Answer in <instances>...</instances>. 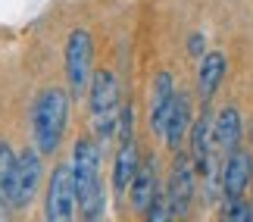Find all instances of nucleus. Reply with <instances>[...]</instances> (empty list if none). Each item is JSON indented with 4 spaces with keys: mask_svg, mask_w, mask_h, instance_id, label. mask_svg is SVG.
I'll return each instance as SVG.
<instances>
[{
    "mask_svg": "<svg viewBox=\"0 0 253 222\" xmlns=\"http://www.w3.org/2000/svg\"><path fill=\"white\" fill-rule=\"evenodd\" d=\"M138 166H141V153H138L134 138L122 141L119 153H116V160H113V194L116 197H128V185H131Z\"/></svg>",
    "mask_w": 253,
    "mask_h": 222,
    "instance_id": "obj_14",
    "label": "nucleus"
},
{
    "mask_svg": "<svg viewBox=\"0 0 253 222\" xmlns=\"http://www.w3.org/2000/svg\"><path fill=\"white\" fill-rule=\"evenodd\" d=\"M212 119H216V113L210 110V103H203V110L194 116L191 122V157H194V166H207V160L216 153L212 147Z\"/></svg>",
    "mask_w": 253,
    "mask_h": 222,
    "instance_id": "obj_12",
    "label": "nucleus"
},
{
    "mask_svg": "<svg viewBox=\"0 0 253 222\" xmlns=\"http://www.w3.org/2000/svg\"><path fill=\"white\" fill-rule=\"evenodd\" d=\"M169 204H172V216H188L197 197V166H194L191 153H178L169 172V185H166Z\"/></svg>",
    "mask_w": 253,
    "mask_h": 222,
    "instance_id": "obj_6",
    "label": "nucleus"
},
{
    "mask_svg": "<svg viewBox=\"0 0 253 222\" xmlns=\"http://www.w3.org/2000/svg\"><path fill=\"white\" fill-rule=\"evenodd\" d=\"M41 178H44V163H41V150L28 147L19 153V169H16V200H13V210H25L32 204V197L38 194L41 188Z\"/></svg>",
    "mask_w": 253,
    "mask_h": 222,
    "instance_id": "obj_7",
    "label": "nucleus"
},
{
    "mask_svg": "<svg viewBox=\"0 0 253 222\" xmlns=\"http://www.w3.org/2000/svg\"><path fill=\"white\" fill-rule=\"evenodd\" d=\"M69 91L66 88H47L35 103V119H32V134L35 147L41 157H53L60 150V141L66 134V122H69Z\"/></svg>",
    "mask_w": 253,
    "mask_h": 222,
    "instance_id": "obj_2",
    "label": "nucleus"
},
{
    "mask_svg": "<svg viewBox=\"0 0 253 222\" xmlns=\"http://www.w3.org/2000/svg\"><path fill=\"white\" fill-rule=\"evenodd\" d=\"M72 176H75V197L84 219H100L106 197L100 181V141L94 134H82L72 150Z\"/></svg>",
    "mask_w": 253,
    "mask_h": 222,
    "instance_id": "obj_1",
    "label": "nucleus"
},
{
    "mask_svg": "<svg viewBox=\"0 0 253 222\" xmlns=\"http://www.w3.org/2000/svg\"><path fill=\"white\" fill-rule=\"evenodd\" d=\"M116 138H119V144L134 138V107H131V103H122V110H119V122H116Z\"/></svg>",
    "mask_w": 253,
    "mask_h": 222,
    "instance_id": "obj_19",
    "label": "nucleus"
},
{
    "mask_svg": "<svg viewBox=\"0 0 253 222\" xmlns=\"http://www.w3.org/2000/svg\"><path fill=\"white\" fill-rule=\"evenodd\" d=\"M16 169H19V153L13 150V144L0 141V191L13 207L16 200Z\"/></svg>",
    "mask_w": 253,
    "mask_h": 222,
    "instance_id": "obj_16",
    "label": "nucleus"
},
{
    "mask_svg": "<svg viewBox=\"0 0 253 222\" xmlns=\"http://www.w3.org/2000/svg\"><path fill=\"white\" fill-rule=\"evenodd\" d=\"M75 210H79V197H75L72 163H60V166L50 172V181H47L44 216L50 222H72Z\"/></svg>",
    "mask_w": 253,
    "mask_h": 222,
    "instance_id": "obj_5",
    "label": "nucleus"
},
{
    "mask_svg": "<svg viewBox=\"0 0 253 222\" xmlns=\"http://www.w3.org/2000/svg\"><path fill=\"white\" fill-rule=\"evenodd\" d=\"M241 134H244V119H241L238 107H222L212 119V147L222 153H231L241 144Z\"/></svg>",
    "mask_w": 253,
    "mask_h": 222,
    "instance_id": "obj_11",
    "label": "nucleus"
},
{
    "mask_svg": "<svg viewBox=\"0 0 253 222\" xmlns=\"http://www.w3.org/2000/svg\"><path fill=\"white\" fill-rule=\"evenodd\" d=\"M160 188V172H157V157H144L138 172H134L131 185H128V204L134 213L144 216V210H147V204L153 200V194H157Z\"/></svg>",
    "mask_w": 253,
    "mask_h": 222,
    "instance_id": "obj_10",
    "label": "nucleus"
},
{
    "mask_svg": "<svg viewBox=\"0 0 253 222\" xmlns=\"http://www.w3.org/2000/svg\"><path fill=\"white\" fill-rule=\"evenodd\" d=\"M119 82L113 69H94L91 85H87V113H91V132L94 138L106 144L116 138V122H119Z\"/></svg>",
    "mask_w": 253,
    "mask_h": 222,
    "instance_id": "obj_3",
    "label": "nucleus"
},
{
    "mask_svg": "<svg viewBox=\"0 0 253 222\" xmlns=\"http://www.w3.org/2000/svg\"><path fill=\"white\" fill-rule=\"evenodd\" d=\"M175 82H172V72L160 69L157 79H153V91H150V132L160 134L166 132V122H169V113H172V103H175Z\"/></svg>",
    "mask_w": 253,
    "mask_h": 222,
    "instance_id": "obj_9",
    "label": "nucleus"
},
{
    "mask_svg": "<svg viewBox=\"0 0 253 222\" xmlns=\"http://www.w3.org/2000/svg\"><path fill=\"white\" fill-rule=\"evenodd\" d=\"M188 53H191V56H203V35H191Z\"/></svg>",
    "mask_w": 253,
    "mask_h": 222,
    "instance_id": "obj_20",
    "label": "nucleus"
},
{
    "mask_svg": "<svg viewBox=\"0 0 253 222\" xmlns=\"http://www.w3.org/2000/svg\"><path fill=\"white\" fill-rule=\"evenodd\" d=\"M250 141H253V132H250Z\"/></svg>",
    "mask_w": 253,
    "mask_h": 222,
    "instance_id": "obj_22",
    "label": "nucleus"
},
{
    "mask_svg": "<svg viewBox=\"0 0 253 222\" xmlns=\"http://www.w3.org/2000/svg\"><path fill=\"white\" fill-rule=\"evenodd\" d=\"M144 219H150V222H166V219H175L172 216V204H169V194H166V188H157V194H153V200L147 204V210H144Z\"/></svg>",
    "mask_w": 253,
    "mask_h": 222,
    "instance_id": "obj_17",
    "label": "nucleus"
},
{
    "mask_svg": "<svg viewBox=\"0 0 253 222\" xmlns=\"http://www.w3.org/2000/svg\"><path fill=\"white\" fill-rule=\"evenodd\" d=\"M9 210H13V207H9V200L3 197V191H0V219H6V216H9Z\"/></svg>",
    "mask_w": 253,
    "mask_h": 222,
    "instance_id": "obj_21",
    "label": "nucleus"
},
{
    "mask_svg": "<svg viewBox=\"0 0 253 222\" xmlns=\"http://www.w3.org/2000/svg\"><path fill=\"white\" fill-rule=\"evenodd\" d=\"M250 181H253V157L250 153L241 150V147L225 153V163H222V194L225 197H244Z\"/></svg>",
    "mask_w": 253,
    "mask_h": 222,
    "instance_id": "obj_8",
    "label": "nucleus"
},
{
    "mask_svg": "<svg viewBox=\"0 0 253 222\" xmlns=\"http://www.w3.org/2000/svg\"><path fill=\"white\" fill-rule=\"evenodd\" d=\"M91 75H94V38L87 28H72L66 38V79H69L72 97L87 94Z\"/></svg>",
    "mask_w": 253,
    "mask_h": 222,
    "instance_id": "obj_4",
    "label": "nucleus"
},
{
    "mask_svg": "<svg viewBox=\"0 0 253 222\" xmlns=\"http://www.w3.org/2000/svg\"><path fill=\"white\" fill-rule=\"evenodd\" d=\"M225 69H228V63H225V53H222V50H207V53L200 56L197 94H200V100H203V103H210V100H212V94L219 91L222 79H225Z\"/></svg>",
    "mask_w": 253,
    "mask_h": 222,
    "instance_id": "obj_15",
    "label": "nucleus"
},
{
    "mask_svg": "<svg viewBox=\"0 0 253 222\" xmlns=\"http://www.w3.org/2000/svg\"><path fill=\"white\" fill-rule=\"evenodd\" d=\"M222 219L250 222V219H253V207L244 204V197H225V207H222Z\"/></svg>",
    "mask_w": 253,
    "mask_h": 222,
    "instance_id": "obj_18",
    "label": "nucleus"
},
{
    "mask_svg": "<svg viewBox=\"0 0 253 222\" xmlns=\"http://www.w3.org/2000/svg\"><path fill=\"white\" fill-rule=\"evenodd\" d=\"M191 122H194V113H191V97L188 94H175V103H172V113H169V122H166V132H163V141L166 147L178 153L184 138L191 134Z\"/></svg>",
    "mask_w": 253,
    "mask_h": 222,
    "instance_id": "obj_13",
    "label": "nucleus"
}]
</instances>
